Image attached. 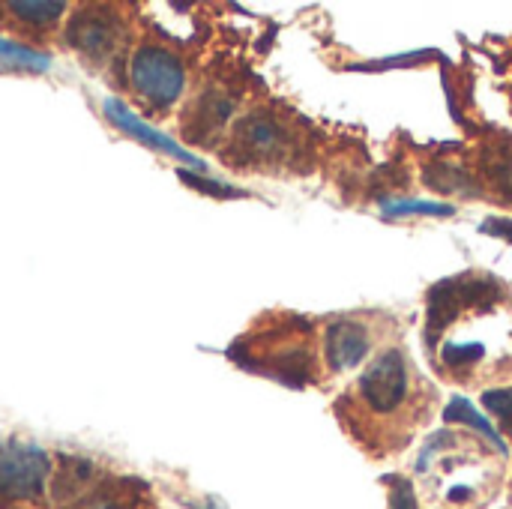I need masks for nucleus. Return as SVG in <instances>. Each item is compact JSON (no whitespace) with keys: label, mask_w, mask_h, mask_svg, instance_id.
I'll return each instance as SVG.
<instances>
[{"label":"nucleus","mask_w":512,"mask_h":509,"mask_svg":"<svg viewBox=\"0 0 512 509\" xmlns=\"http://www.w3.org/2000/svg\"><path fill=\"white\" fill-rule=\"evenodd\" d=\"M438 411V384L393 342L351 375L336 399L342 429L372 456H393L411 447L417 435L432 426Z\"/></svg>","instance_id":"obj_2"},{"label":"nucleus","mask_w":512,"mask_h":509,"mask_svg":"<svg viewBox=\"0 0 512 509\" xmlns=\"http://www.w3.org/2000/svg\"><path fill=\"white\" fill-rule=\"evenodd\" d=\"M510 474L507 453L468 426L438 429L414 465V498L423 509H489Z\"/></svg>","instance_id":"obj_3"},{"label":"nucleus","mask_w":512,"mask_h":509,"mask_svg":"<svg viewBox=\"0 0 512 509\" xmlns=\"http://www.w3.org/2000/svg\"><path fill=\"white\" fill-rule=\"evenodd\" d=\"M423 345L447 384L486 393L512 384V288L489 273L435 285Z\"/></svg>","instance_id":"obj_1"},{"label":"nucleus","mask_w":512,"mask_h":509,"mask_svg":"<svg viewBox=\"0 0 512 509\" xmlns=\"http://www.w3.org/2000/svg\"><path fill=\"white\" fill-rule=\"evenodd\" d=\"M129 81L144 102H150L153 108H168L183 93L186 72L171 51L159 45H144L129 63Z\"/></svg>","instance_id":"obj_6"},{"label":"nucleus","mask_w":512,"mask_h":509,"mask_svg":"<svg viewBox=\"0 0 512 509\" xmlns=\"http://www.w3.org/2000/svg\"><path fill=\"white\" fill-rule=\"evenodd\" d=\"M87 509H114V507H111L108 501H96V504H90V507H87Z\"/></svg>","instance_id":"obj_14"},{"label":"nucleus","mask_w":512,"mask_h":509,"mask_svg":"<svg viewBox=\"0 0 512 509\" xmlns=\"http://www.w3.org/2000/svg\"><path fill=\"white\" fill-rule=\"evenodd\" d=\"M9 12H15L21 21L30 24H48L54 18H60L66 12V3H9Z\"/></svg>","instance_id":"obj_12"},{"label":"nucleus","mask_w":512,"mask_h":509,"mask_svg":"<svg viewBox=\"0 0 512 509\" xmlns=\"http://www.w3.org/2000/svg\"><path fill=\"white\" fill-rule=\"evenodd\" d=\"M105 114H108V120H111L117 129H123L126 135H132V138H138V141H144V144H150V147H156V150H162V153H168V156H177V159H183V162L192 159V156H186L171 138H165V135L156 132L150 123H144L135 111H129L120 99H105Z\"/></svg>","instance_id":"obj_10"},{"label":"nucleus","mask_w":512,"mask_h":509,"mask_svg":"<svg viewBox=\"0 0 512 509\" xmlns=\"http://www.w3.org/2000/svg\"><path fill=\"white\" fill-rule=\"evenodd\" d=\"M0 69H24V72H42L48 69V54L33 51L21 42L0 36Z\"/></svg>","instance_id":"obj_11"},{"label":"nucleus","mask_w":512,"mask_h":509,"mask_svg":"<svg viewBox=\"0 0 512 509\" xmlns=\"http://www.w3.org/2000/svg\"><path fill=\"white\" fill-rule=\"evenodd\" d=\"M294 147V135L267 114H252L234 129V156L255 168L288 162L294 156Z\"/></svg>","instance_id":"obj_7"},{"label":"nucleus","mask_w":512,"mask_h":509,"mask_svg":"<svg viewBox=\"0 0 512 509\" xmlns=\"http://www.w3.org/2000/svg\"><path fill=\"white\" fill-rule=\"evenodd\" d=\"M390 330L375 327V318L351 315L336 318L327 327H321V345H324V381L342 378L348 372H360L390 339Z\"/></svg>","instance_id":"obj_5"},{"label":"nucleus","mask_w":512,"mask_h":509,"mask_svg":"<svg viewBox=\"0 0 512 509\" xmlns=\"http://www.w3.org/2000/svg\"><path fill=\"white\" fill-rule=\"evenodd\" d=\"M252 360L273 372L276 378H288L294 384L321 381L324 384V345H321V327L294 321L276 333H267L255 351Z\"/></svg>","instance_id":"obj_4"},{"label":"nucleus","mask_w":512,"mask_h":509,"mask_svg":"<svg viewBox=\"0 0 512 509\" xmlns=\"http://www.w3.org/2000/svg\"><path fill=\"white\" fill-rule=\"evenodd\" d=\"M501 426L507 429V435H510L512 441V414H501Z\"/></svg>","instance_id":"obj_13"},{"label":"nucleus","mask_w":512,"mask_h":509,"mask_svg":"<svg viewBox=\"0 0 512 509\" xmlns=\"http://www.w3.org/2000/svg\"><path fill=\"white\" fill-rule=\"evenodd\" d=\"M114 39H117L114 18L99 15V9H84L69 24V42L90 57H102L105 51H111Z\"/></svg>","instance_id":"obj_9"},{"label":"nucleus","mask_w":512,"mask_h":509,"mask_svg":"<svg viewBox=\"0 0 512 509\" xmlns=\"http://www.w3.org/2000/svg\"><path fill=\"white\" fill-rule=\"evenodd\" d=\"M48 456L33 444H0V498L27 501L45 489Z\"/></svg>","instance_id":"obj_8"}]
</instances>
